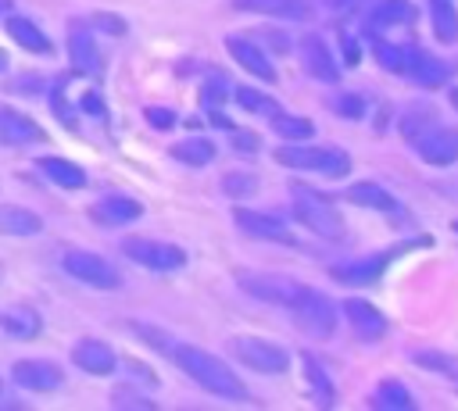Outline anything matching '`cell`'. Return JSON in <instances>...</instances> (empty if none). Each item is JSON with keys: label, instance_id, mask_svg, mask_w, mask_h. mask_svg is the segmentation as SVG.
<instances>
[{"label": "cell", "instance_id": "29", "mask_svg": "<svg viewBox=\"0 0 458 411\" xmlns=\"http://www.w3.org/2000/svg\"><path fill=\"white\" fill-rule=\"evenodd\" d=\"M39 168H43L57 186H64V189H82V186H86V172H82L79 164L64 161V157H39Z\"/></svg>", "mask_w": 458, "mask_h": 411}, {"label": "cell", "instance_id": "9", "mask_svg": "<svg viewBox=\"0 0 458 411\" xmlns=\"http://www.w3.org/2000/svg\"><path fill=\"white\" fill-rule=\"evenodd\" d=\"M11 379L14 386L29 390V393H54L64 386V372L54 365V361H43V357H29V361H18L11 368Z\"/></svg>", "mask_w": 458, "mask_h": 411}, {"label": "cell", "instance_id": "35", "mask_svg": "<svg viewBox=\"0 0 458 411\" xmlns=\"http://www.w3.org/2000/svg\"><path fill=\"white\" fill-rule=\"evenodd\" d=\"M258 175L254 172H225L222 175V193L229 200H243V197H254L258 193Z\"/></svg>", "mask_w": 458, "mask_h": 411}, {"label": "cell", "instance_id": "28", "mask_svg": "<svg viewBox=\"0 0 458 411\" xmlns=\"http://www.w3.org/2000/svg\"><path fill=\"white\" fill-rule=\"evenodd\" d=\"M437 125V107L433 104H411V107H404L401 111V136L408 139V143H415L426 129H433Z\"/></svg>", "mask_w": 458, "mask_h": 411}, {"label": "cell", "instance_id": "47", "mask_svg": "<svg viewBox=\"0 0 458 411\" xmlns=\"http://www.w3.org/2000/svg\"><path fill=\"white\" fill-rule=\"evenodd\" d=\"M4 64H7V54H4V50H0V68H4Z\"/></svg>", "mask_w": 458, "mask_h": 411}, {"label": "cell", "instance_id": "33", "mask_svg": "<svg viewBox=\"0 0 458 411\" xmlns=\"http://www.w3.org/2000/svg\"><path fill=\"white\" fill-rule=\"evenodd\" d=\"M233 96H236V104H240L243 111H250V114H261V118L279 114V104H276L268 93L254 89V86H236V89H233Z\"/></svg>", "mask_w": 458, "mask_h": 411}, {"label": "cell", "instance_id": "21", "mask_svg": "<svg viewBox=\"0 0 458 411\" xmlns=\"http://www.w3.org/2000/svg\"><path fill=\"white\" fill-rule=\"evenodd\" d=\"M68 57H72V68L79 75H93L100 68V54H97V43H93L86 25H72L68 29Z\"/></svg>", "mask_w": 458, "mask_h": 411}, {"label": "cell", "instance_id": "45", "mask_svg": "<svg viewBox=\"0 0 458 411\" xmlns=\"http://www.w3.org/2000/svg\"><path fill=\"white\" fill-rule=\"evenodd\" d=\"M344 54H347V64H354V61H358V46H354V39H351V36H344Z\"/></svg>", "mask_w": 458, "mask_h": 411}, {"label": "cell", "instance_id": "1", "mask_svg": "<svg viewBox=\"0 0 458 411\" xmlns=\"http://www.w3.org/2000/svg\"><path fill=\"white\" fill-rule=\"evenodd\" d=\"M168 357L175 361V368H182L200 390L215 393V397H225V400H247V386L243 379L222 361L215 357L211 350H200L193 343H172L168 347Z\"/></svg>", "mask_w": 458, "mask_h": 411}, {"label": "cell", "instance_id": "37", "mask_svg": "<svg viewBox=\"0 0 458 411\" xmlns=\"http://www.w3.org/2000/svg\"><path fill=\"white\" fill-rule=\"evenodd\" d=\"M301 357H304V375H308L311 390H318V400L329 404V400H333V379L322 372V365H318L311 354H301Z\"/></svg>", "mask_w": 458, "mask_h": 411}, {"label": "cell", "instance_id": "44", "mask_svg": "<svg viewBox=\"0 0 458 411\" xmlns=\"http://www.w3.org/2000/svg\"><path fill=\"white\" fill-rule=\"evenodd\" d=\"M82 111H89V114H104L100 96H97V93H86V96H82Z\"/></svg>", "mask_w": 458, "mask_h": 411}, {"label": "cell", "instance_id": "15", "mask_svg": "<svg viewBox=\"0 0 458 411\" xmlns=\"http://www.w3.org/2000/svg\"><path fill=\"white\" fill-rule=\"evenodd\" d=\"M344 318L351 322L358 340H379L386 332V318L372 300H358V297L344 300Z\"/></svg>", "mask_w": 458, "mask_h": 411}, {"label": "cell", "instance_id": "24", "mask_svg": "<svg viewBox=\"0 0 458 411\" xmlns=\"http://www.w3.org/2000/svg\"><path fill=\"white\" fill-rule=\"evenodd\" d=\"M43 232V218L21 204H0V236H36Z\"/></svg>", "mask_w": 458, "mask_h": 411}, {"label": "cell", "instance_id": "25", "mask_svg": "<svg viewBox=\"0 0 458 411\" xmlns=\"http://www.w3.org/2000/svg\"><path fill=\"white\" fill-rule=\"evenodd\" d=\"M386 254H376V257H361V261H351V264H340V268H333V275L340 279V282H351V286H369V282H376L379 279V272L386 268Z\"/></svg>", "mask_w": 458, "mask_h": 411}, {"label": "cell", "instance_id": "42", "mask_svg": "<svg viewBox=\"0 0 458 411\" xmlns=\"http://www.w3.org/2000/svg\"><path fill=\"white\" fill-rule=\"evenodd\" d=\"M229 136H233V147H240V150H258V136H250V132H240L236 125L229 129Z\"/></svg>", "mask_w": 458, "mask_h": 411}, {"label": "cell", "instance_id": "17", "mask_svg": "<svg viewBox=\"0 0 458 411\" xmlns=\"http://www.w3.org/2000/svg\"><path fill=\"white\" fill-rule=\"evenodd\" d=\"M89 214H93V222L118 229V225H132V222L143 214V204H140V200H132V197H122V193H114V197H104V200H97V204L89 207Z\"/></svg>", "mask_w": 458, "mask_h": 411}, {"label": "cell", "instance_id": "7", "mask_svg": "<svg viewBox=\"0 0 458 411\" xmlns=\"http://www.w3.org/2000/svg\"><path fill=\"white\" fill-rule=\"evenodd\" d=\"M236 282H240V289H243L247 297H254V300H261V304H272V307H286V311H290V307L301 300V293L308 289L304 282L286 279V275H240Z\"/></svg>", "mask_w": 458, "mask_h": 411}, {"label": "cell", "instance_id": "46", "mask_svg": "<svg viewBox=\"0 0 458 411\" xmlns=\"http://www.w3.org/2000/svg\"><path fill=\"white\" fill-rule=\"evenodd\" d=\"M11 7H14V0H0V14H11Z\"/></svg>", "mask_w": 458, "mask_h": 411}, {"label": "cell", "instance_id": "40", "mask_svg": "<svg viewBox=\"0 0 458 411\" xmlns=\"http://www.w3.org/2000/svg\"><path fill=\"white\" fill-rule=\"evenodd\" d=\"M93 25H97V29H104V32H111V36H122V32H125V21H122V18H114V14H104V11H100V14H93Z\"/></svg>", "mask_w": 458, "mask_h": 411}, {"label": "cell", "instance_id": "36", "mask_svg": "<svg viewBox=\"0 0 458 411\" xmlns=\"http://www.w3.org/2000/svg\"><path fill=\"white\" fill-rule=\"evenodd\" d=\"M376 404H379V407H394V411H401V407H411V393H408L397 379H383L379 390H376Z\"/></svg>", "mask_w": 458, "mask_h": 411}, {"label": "cell", "instance_id": "43", "mask_svg": "<svg viewBox=\"0 0 458 411\" xmlns=\"http://www.w3.org/2000/svg\"><path fill=\"white\" fill-rule=\"evenodd\" d=\"M322 4H326L329 11H336V14H351V11H354L361 0H322Z\"/></svg>", "mask_w": 458, "mask_h": 411}, {"label": "cell", "instance_id": "18", "mask_svg": "<svg viewBox=\"0 0 458 411\" xmlns=\"http://www.w3.org/2000/svg\"><path fill=\"white\" fill-rule=\"evenodd\" d=\"M72 361H75L82 372H89V375H111L114 365H118V354H114L104 340H79V343L72 347Z\"/></svg>", "mask_w": 458, "mask_h": 411}, {"label": "cell", "instance_id": "30", "mask_svg": "<svg viewBox=\"0 0 458 411\" xmlns=\"http://www.w3.org/2000/svg\"><path fill=\"white\" fill-rule=\"evenodd\" d=\"M429 21H433V36L440 43L458 39V11L451 7V0H429Z\"/></svg>", "mask_w": 458, "mask_h": 411}, {"label": "cell", "instance_id": "49", "mask_svg": "<svg viewBox=\"0 0 458 411\" xmlns=\"http://www.w3.org/2000/svg\"><path fill=\"white\" fill-rule=\"evenodd\" d=\"M0 272H4V268H0Z\"/></svg>", "mask_w": 458, "mask_h": 411}, {"label": "cell", "instance_id": "11", "mask_svg": "<svg viewBox=\"0 0 458 411\" xmlns=\"http://www.w3.org/2000/svg\"><path fill=\"white\" fill-rule=\"evenodd\" d=\"M236 225L247 236H258V239H276V243H286V247L297 243V236L290 232L286 218L276 214V211H247V207H240L236 211Z\"/></svg>", "mask_w": 458, "mask_h": 411}, {"label": "cell", "instance_id": "48", "mask_svg": "<svg viewBox=\"0 0 458 411\" xmlns=\"http://www.w3.org/2000/svg\"><path fill=\"white\" fill-rule=\"evenodd\" d=\"M451 229H454V232H458V218H454V222H451Z\"/></svg>", "mask_w": 458, "mask_h": 411}, {"label": "cell", "instance_id": "13", "mask_svg": "<svg viewBox=\"0 0 458 411\" xmlns=\"http://www.w3.org/2000/svg\"><path fill=\"white\" fill-rule=\"evenodd\" d=\"M297 54H301V64H304V71H308L311 79H318V82H336V79H340V68H336L329 46L322 43V36H315V32L301 36Z\"/></svg>", "mask_w": 458, "mask_h": 411}, {"label": "cell", "instance_id": "41", "mask_svg": "<svg viewBox=\"0 0 458 411\" xmlns=\"http://www.w3.org/2000/svg\"><path fill=\"white\" fill-rule=\"evenodd\" d=\"M147 122L157 125V129H172V125H175V114L165 111V107H147Z\"/></svg>", "mask_w": 458, "mask_h": 411}, {"label": "cell", "instance_id": "27", "mask_svg": "<svg viewBox=\"0 0 458 411\" xmlns=\"http://www.w3.org/2000/svg\"><path fill=\"white\" fill-rule=\"evenodd\" d=\"M369 39H372V57H376V64H379L383 71H390V75H401L411 43H390V39H383V36H369Z\"/></svg>", "mask_w": 458, "mask_h": 411}, {"label": "cell", "instance_id": "19", "mask_svg": "<svg viewBox=\"0 0 458 411\" xmlns=\"http://www.w3.org/2000/svg\"><path fill=\"white\" fill-rule=\"evenodd\" d=\"M236 11L247 14H268V18H286V21H301L311 14V0H233Z\"/></svg>", "mask_w": 458, "mask_h": 411}, {"label": "cell", "instance_id": "34", "mask_svg": "<svg viewBox=\"0 0 458 411\" xmlns=\"http://www.w3.org/2000/svg\"><path fill=\"white\" fill-rule=\"evenodd\" d=\"M272 129H276L286 143H304V139H311V132H315V125H311L308 118H301V114H272Z\"/></svg>", "mask_w": 458, "mask_h": 411}, {"label": "cell", "instance_id": "26", "mask_svg": "<svg viewBox=\"0 0 458 411\" xmlns=\"http://www.w3.org/2000/svg\"><path fill=\"white\" fill-rule=\"evenodd\" d=\"M168 154H172L175 161L190 164V168H204V164H211V161H215V143H211L208 136H190V139L175 143Z\"/></svg>", "mask_w": 458, "mask_h": 411}, {"label": "cell", "instance_id": "32", "mask_svg": "<svg viewBox=\"0 0 458 411\" xmlns=\"http://www.w3.org/2000/svg\"><path fill=\"white\" fill-rule=\"evenodd\" d=\"M411 361H415L419 368L440 372V375L451 379V386L458 390V354H444V350H415Z\"/></svg>", "mask_w": 458, "mask_h": 411}, {"label": "cell", "instance_id": "10", "mask_svg": "<svg viewBox=\"0 0 458 411\" xmlns=\"http://www.w3.org/2000/svg\"><path fill=\"white\" fill-rule=\"evenodd\" d=\"M408 82L422 86V89H437L451 79V68L447 61H440L437 54L422 50V46H408V61H404V71H401Z\"/></svg>", "mask_w": 458, "mask_h": 411}, {"label": "cell", "instance_id": "14", "mask_svg": "<svg viewBox=\"0 0 458 411\" xmlns=\"http://www.w3.org/2000/svg\"><path fill=\"white\" fill-rule=\"evenodd\" d=\"M225 50L233 54V61H236L243 71L258 75L261 82H276V68H272V61H268V54H265L261 43H250V39H243V36H229V39H225Z\"/></svg>", "mask_w": 458, "mask_h": 411}, {"label": "cell", "instance_id": "31", "mask_svg": "<svg viewBox=\"0 0 458 411\" xmlns=\"http://www.w3.org/2000/svg\"><path fill=\"white\" fill-rule=\"evenodd\" d=\"M0 325H4L7 336H14V340H36V332H39V315H36L32 307H14V311L0 315Z\"/></svg>", "mask_w": 458, "mask_h": 411}, {"label": "cell", "instance_id": "38", "mask_svg": "<svg viewBox=\"0 0 458 411\" xmlns=\"http://www.w3.org/2000/svg\"><path fill=\"white\" fill-rule=\"evenodd\" d=\"M329 107H333V114L351 118V122L365 114V100H361V93H336V96H329Z\"/></svg>", "mask_w": 458, "mask_h": 411}, {"label": "cell", "instance_id": "4", "mask_svg": "<svg viewBox=\"0 0 458 411\" xmlns=\"http://www.w3.org/2000/svg\"><path fill=\"white\" fill-rule=\"evenodd\" d=\"M229 357H236L243 368H254L261 375H283L290 368V357L279 343L261 340V336H229L225 340Z\"/></svg>", "mask_w": 458, "mask_h": 411}, {"label": "cell", "instance_id": "8", "mask_svg": "<svg viewBox=\"0 0 458 411\" xmlns=\"http://www.w3.org/2000/svg\"><path fill=\"white\" fill-rule=\"evenodd\" d=\"M61 264H64V272H68L72 279H79V282H86V286H93V289H118V286H122V275H118L114 264L104 261L100 254H89V250H64Z\"/></svg>", "mask_w": 458, "mask_h": 411}, {"label": "cell", "instance_id": "2", "mask_svg": "<svg viewBox=\"0 0 458 411\" xmlns=\"http://www.w3.org/2000/svg\"><path fill=\"white\" fill-rule=\"evenodd\" d=\"M293 222H301L308 232L322 236V239H344V214L315 189L308 186H293V207H290Z\"/></svg>", "mask_w": 458, "mask_h": 411}, {"label": "cell", "instance_id": "6", "mask_svg": "<svg viewBox=\"0 0 458 411\" xmlns=\"http://www.w3.org/2000/svg\"><path fill=\"white\" fill-rule=\"evenodd\" d=\"M122 254L150 272H179L186 264V250L165 239H147V236H129L122 239Z\"/></svg>", "mask_w": 458, "mask_h": 411}, {"label": "cell", "instance_id": "39", "mask_svg": "<svg viewBox=\"0 0 458 411\" xmlns=\"http://www.w3.org/2000/svg\"><path fill=\"white\" fill-rule=\"evenodd\" d=\"M111 404H114V407H136V411H150V407H154V400L143 397V393H136L132 386H114Z\"/></svg>", "mask_w": 458, "mask_h": 411}, {"label": "cell", "instance_id": "5", "mask_svg": "<svg viewBox=\"0 0 458 411\" xmlns=\"http://www.w3.org/2000/svg\"><path fill=\"white\" fill-rule=\"evenodd\" d=\"M290 315H293L297 329H301L304 336L318 340V343L336 332V307H333V300H329L326 293L311 289V286L301 293V300L290 307Z\"/></svg>", "mask_w": 458, "mask_h": 411}, {"label": "cell", "instance_id": "23", "mask_svg": "<svg viewBox=\"0 0 458 411\" xmlns=\"http://www.w3.org/2000/svg\"><path fill=\"white\" fill-rule=\"evenodd\" d=\"M344 200L354 207H369V211H397V200L372 179H358L344 189Z\"/></svg>", "mask_w": 458, "mask_h": 411}, {"label": "cell", "instance_id": "22", "mask_svg": "<svg viewBox=\"0 0 458 411\" xmlns=\"http://www.w3.org/2000/svg\"><path fill=\"white\" fill-rule=\"evenodd\" d=\"M7 36H11L21 50H29V54H43V57L54 54L47 32H43L32 18H25V14H11V18H7Z\"/></svg>", "mask_w": 458, "mask_h": 411}, {"label": "cell", "instance_id": "12", "mask_svg": "<svg viewBox=\"0 0 458 411\" xmlns=\"http://www.w3.org/2000/svg\"><path fill=\"white\" fill-rule=\"evenodd\" d=\"M415 150L426 164L433 168H447L458 161V132L454 129H444V125H433L426 129L419 139H415Z\"/></svg>", "mask_w": 458, "mask_h": 411}, {"label": "cell", "instance_id": "16", "mask_svg": "<svg viewBox=\"0 0 458 411\" xmlns=\"http://www.w3.org/2000/svg\"><path fill=\"white\" fill-rule=\"evenodd\" d=\"M415 21V7L408 0H379L365 18V36H383L386 29H401Z\"/></svg>", "mask_w": 458, "mask_h": 411}, {"label": "cell", "instance_id": "3", "mask_svg": "<svg viewBox=\"0 0 458 411\" xmlns=\"http://www.w3.org/2000/svg\"><path fill=\"white\" fill-rule=\"evenodd\" d=\"M272 157H276L279 164H286V168H297V172H322V175H329V179H340V175H347V168H351V157H347L344 150H336V147L283 143V147H276Z\"/></svg>", "mask_w": 458, "mask_h": 411}, {"label": "cell", "instance_id": "20", "mask_svg": "<svg viewBox=\"0 0 458 411\" xmlns=\"http://www.w3.org/2000/svg\"><path fill=\"white\" fill-rule=\"evenodd\" d=\"M39 136H43V129H39L29 114H21V111H14V107H0V143H4V147L36 143Z\"/></svg>", "mask_w": 458, "mask_h": 411}]
</instances>
